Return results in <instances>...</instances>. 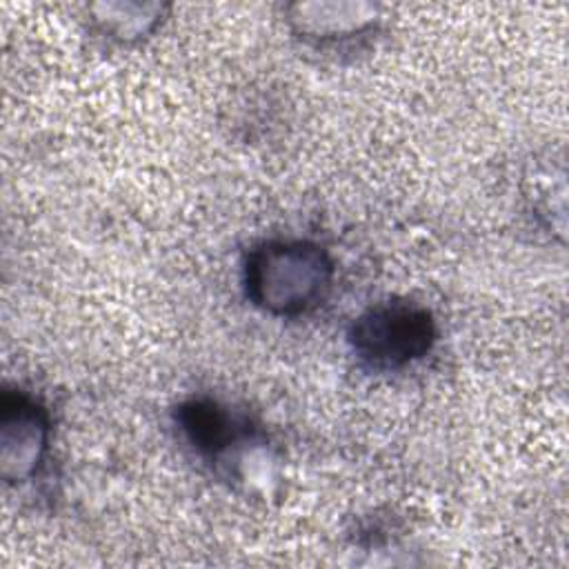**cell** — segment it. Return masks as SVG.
Wrapping results in <instances>:
<instances>
[{"label":"cell","mask_w":569,"mask_h":569,"mask_svg":"<svg viewBox=\"0 0 569 569\" xmlns=\"http://www.w3.org/2000/svg\"><path fill=\"white\" fill-rule=\"evenodd\" d=\"M336 278V264L313 240L278 238L256 244L242 267L247 298L269 316L296 318L320 307Z\"/></svg>","instance_id":"obj_1"},{"label":"cell","mask_w":569,"mask_h":569,"mask_svg":"<svg viewBox=\"0 0 569 569\" xmlns=\"http://www.w3.org/2000/svg\"><path fill=\"white\" fill-rule=\"evenodd\" d=\"M436 336V320L427 307L411 300H387L353 318L347 340L367 369L398 371L425 358Z\"/></svg>","instance_id":"obj_2"},{"label":"cell","mask_w":569,"mask_h":569,"mask_svg":"<svg viewBox=\"0 0 569 569\" xmlns=\"http://www.w3.org/2000/svg\"><path fill=\"white\" fill-rule=\"evenodd\" d=\"M47 409L24 391H4L0 402V473L24 482L40 469L49 447Z\"/></svg>","instance_id":"obj_3"},{"label":"cell","mask_w":569,"mask_h":569,"mask_svg":"<svg viewBox=\"0 0 569 569\" xmlns=\"http://www.w3.org/2000/svg\"><path fill=\"white\" fill-rule=\"evenodd\" d=\"M173 420L184 440L209 460H218L231 447L251 438V422L216 398L196 396L176 407Z\"/></svg>","instance_id":"obj_4"},{"label":"cell","mask_w":569,"mask_h":569,"mask_svg":"<svg viewBox=\"0 0 569 569\" xmlns=\"http://www.w3.org/2000/svg\"><path fill=\"white\" fill-rule=\"evenodd\" d=\"M289 22L307 40L329 42L365 33L376 24L371 4L351 2H298L289 7Z\"/></svg>","instance_id":"obj_5"},{"label":"cell","mask_w":569,"mask_h":569,"mask_svg":"<svg viewBox=\"0 0 569 569\" xmlns=\"http://www.w3.org/2000/svg\"><path fill=\"white\" fill-rule=\"evenodd\" d=\"M96 24L118 40H136L147 36L162 16L160 4H98L93 7Z\"/></svg>","instance_id":"obj_6"}]
</instances>
